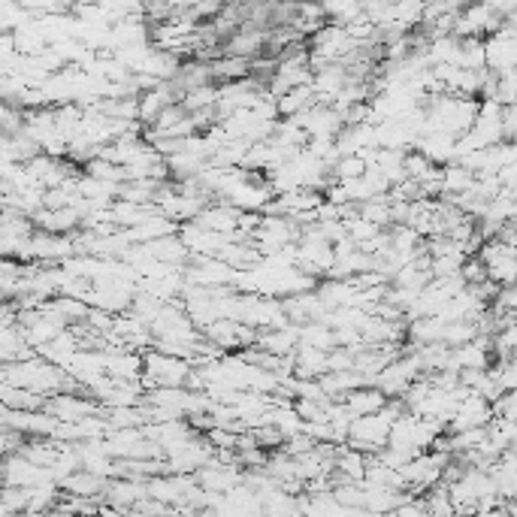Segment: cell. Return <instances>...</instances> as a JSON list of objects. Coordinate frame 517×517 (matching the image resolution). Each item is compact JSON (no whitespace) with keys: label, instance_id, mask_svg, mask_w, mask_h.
<instances>
[{"label":"cell","instance_id":"obj_1","mask_svg":"<svg viewBox=\"0 0 517 517\" xmlns=\"http://www.w3.org/2000/svg\"><path fill=\"white\" fill-rule=\"evenodd\" d=\"M191 360L179 357V354H167V351H149L143 354V387L152 391V387H185L188 375H191Z\"/></svg>","mask_w":517,"mask_h":517},{"label":"cell","instance_id":"obj_2","mask_svg":"<svg viewBox=\"0 0 517 517\" xmlns=\"http://www.w3.org/2000/svg\"><path fill=\"white\" fill-rule=\"evenodd\" d=\"M384 403H387V397L378 391L375 384H360V387H354V391L345 394L342 406L351 412V418H360V415H372V412L384 409Z\"/></svg>","mask_w":517,"mask_h":517}]
</instances>
